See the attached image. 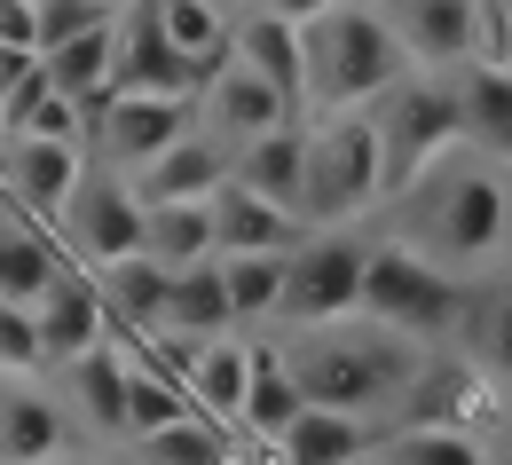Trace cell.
Listing matches in <instances>:
<instances>
[{
  "instance_id": "obj_1",
  "label": "cell",
  "mask_w": 512,
  "mask_h": 465,
  "mask_svg": "<svg viewBox=\"0 0 512 465\" xmlns=\"http://www.w3.org/2000/svg\"><path fill=\"white\" fill-rule=\"evenodd\" d=\"M394 205L410 213V245L426 261H442L449 276L505 261V245H512V166H497L473 142L442 150Z\"/></svg>"
},
{
  "instance_id": "obj_2",
  "label": "cell",
  "mask_w": 512,
  "mask_h": 465,
  "mask_svg": "<svg viewBox=\"0 0 512 465\" xmlns=\"http://www.w3.org/2000/svg\"><path fill=\"white\" fill-rule=\"evenodd\" d=\"M276 347H284L300 395L316 402V410H347V418H371V426L402 402L410 371L434 355V347H410L402 332H379L371 316H347V324H323V332L276 339Z\"/></svg>"
},
{
  "instance_id": "obj_3",
  "label": "cell",
  "mask_w": 512,
  "mask_h": 465,
  "mask_svg": "<svg viewBox=\"0 0 512 465\" xmlns=\"http://www.w3.org/2000/svg\"><path fill=\"white\" fill-rule=\"evenodd\" d=\"M300 40H308V111H300V119L371 111L386 87L410 71L402 48H394V32H386V16H379V0H339Z\"/></svg>"
},
{
  "instance_id": "obj_4",
  "label": "cell",
  "mask_w": 512,
  "mask_h": 465,
  "mask_svg": "<svg viewBox=\"0 0 512 465\" xmlns=\"http://www.w3.org/2000/svg\"><path fill=\"white\" fill-rule=\"evenodd\" d=\"M355 316H371L379 332H402L410 347H442V339H457V316H465V276L426 261L410 237H379L363 261V308Z\"/></svg>"
},
{
  "instance_id": "obj_5",
  "label": "cell",
  "mask_w": 512,
  "mask_h": 465,
  "mask_svg": "<svg viewBox=\"0 0 512 465\" xmlns=\"http://www.w3.org/2000/svg\"><path fill=\"white\" fill-rule=\"evenodd\" d=\"M386 205V166H379V127L371 111L308 119V182H300V221L308 229H347L355 213Z\"/></svg>"
},
{
  "instance_id": "obj_6",
  "label": "cell",
  "mask_w": 512,
  "mask_h": 465,
  "mask_svg": "<svg viewBox=\"0 0 512 465\" xmlns=\"http://www.w3.org/2000/svg\"><path fill=\"white\" fill-rule=\"evenodd\" d=\"M371 127H379L386 205L402 198V190H410V182H418L442 150L473 142V134H465V111H457V87H449V79H434V71H402L379 103H371Z\"/></svg>"
},
{
  "instance_id": "obj_7",
  "label": "cell",
  "mask_w": 512,
  "mask_h": 465,
  "mask_svg": "<svg viewBox=\"0 0 512 465\" xmlns=\"http://www.w3.org/2000/svg\"><path fill=\"white\" fill-rule=\"evenodd\" d=\"M363 261H371V237L355 229H308L284 261V316L300 332H323V324H347L363 308Z\"/></svg>"
},
{
  "instance_id": "obj_8",
  "label": "cell",
  "mask_w": 512,
  "mask_h": 465,
  "mask_svg": "<svg viewBox=\"0 0 512 465\" xmlns=\"http://www.w3.org/2000/svg\"><path fill=\"white\" fill-rule=\"evenodd\" d=\"M497 410H505V395L465 363V355H426L418 371H410V387H402V402L386 410V426H449V434H489L497 426Z\"/></svg>"
},
{
  "instance_id": "obj_9",
  "label": "cell",
  "mask_w": 512,
  "mask_h": 465,
  "mask_svg": "<svg viewBox=\"0 0 512 465\" xmlns=\"http://www.w3.org/2000/svg\"><path fill=\"white\" fill-rule=\"evenodd\" d=\"M379 16L410 71L457 79L481 56V0H379Z\"/></svg>"
},
{
  "instance_id": "obj_10",
  "label": "cell",
  "mask_w": 512,
  "mask_h": 465,
  "mask_svg": "<svg viewBox=\"0 0 512 465\" xmlns=\"http://www.w3.org/2000/svg\"><path fill=\"white\" fill-rule=\"evenodd\" d=\"M95 150L87 142H0V182L32 221H64L71 198L87 190Z\"/></svg>"
},
{
  "instance_id": "obj_11",
  "label": "cell",
  "mask_w": 512,
  "mask_h": 465,
  "mask_svg": "<svg viewBox=\"0 0 512 465\" xmlns=\"http://www.w3.org/2000/svg\"><path fill=\"white\" fill-rule=\"evenodd\" d=\"M182 134H197V95H119V111L95 134V158L111 174H134V166L166 158Z\"/></svg>"
},
{
  "instance_id": "obj_12",
  "label": "cell",
  "mask_w": 512,
  "mask_h": 465,
  "mask_svg": "<svg viewBox=\"0 0 512 465\" xmlns=\"http://www.w3.org/2000/svg\"><path fill=\"white\" fill-rule=\"evenodd\" d=\"M32 324H40V355L64 371V363H79V355H95L103 347V332H111V316H103V292H95V276L79 261H64L56 276H48V292L32 300Z\"/></svg>"
},
{
  "instance_id": "obj_13",
  "label": "cell",
  "mask_w": 512,
  "mask_h": 465,
  "mask_svg": "<svg viewBox=\"0 0 512 465\" xmlns=\"http://www.w3.org/2000/svg\"><path fill=\"white\" fill-rule=\"evenodd\" d=\"M64 221H71V237H79V253H87V268H111V261L142 253V198L127 190V174H111V166L87 174V190L71 198Z\"/></svg>"
},
{
  "instance_id": "obj_14",
  "label": "cell",
  "mask_w": 512,
  "mask_h": 465,
  "mask_svg": "<svg viewBox=\"0 0 512 465\" xmlns=\"http://www.w3.org/2000/svg\"><path fill=\"white\" fill-rule=\"evenodd\" d=\"M197 111H205V134H213L221 150H237V142H253V134H276V127H300V111H292L268 79H253L245 64L213 71L205 95H197Z\"/></svg>"
},
{
  "instance_id": "obj_15",
  "label": "cell",
  "mask_w": 512,
  "mask_h": 465,
  "mask_svg": "<svg viewBox=\"0 0 512 465\" xmlns=\"http://www.w3.org/2000/svg\"><path fill=\"white\" fill-rule=\"evenodd\" d=\"M111 87L119 95H205V79H197L174 48H166V32H158V16H150V0L119 16V48H111Z\"/></svg>"
},
{
  "instance_id": "obj_16",
  "label": "cell",
  "mask_w": 512,
  "mask_h": 465,
  "mask_svg": "<svg viewBox=\"0 0 512 465\" xmlns=\"http://www.w3.org/2000/svg\"><path fill=\"white\" fill-rule=\"evenodd\" d=\"M229 64H245L253 79H268L292 111H308V40H300V24L268 16V8H245V16L229 24Z\"/></svg>"
},
{
  "instance_id": "obj_17",
  "label": "cell",
  "mask_w": 512,
  "mask_h": 465,
  "mask_svg": "<svg viewBox=\"0 0 512 465\" xmlns=\"http://www.w3.org/2000/svg\"><path fill=\"white\" fill-rule=\"evenodd\" d=\"M221 182H229V150L213 134H182L166 158H150V166L127 174V190L142 205H213Z\"/></svg>"
},
{
  "instance_id": "obj_18",
  "label": "cell",
  "mask_w": 512,
  "mask_h": 465,
  "mask_svg": "<svg viewBox=\"0 0 512 465\" xmlns=\"http://www.w3.org/2000/svg\"><path fill=\"white\" fill-rule=\"evenodd\" d=\"M229 182L253 190V198L300 213V182H308V127H276V134H253L229 150Z\"/></svg>"
},
{
  "instance_id": "obj_19",
  "label": "cell",
  "mask_w": 512,
  "mask_h": 465,
  "mask_svg": "<svg viewBox=\"0 0 512 465\" xmlns=\"http://www.w3.org/2000/svg\"><path fill=\"white\" fill-rule=\"evenodd\" d=\"M497 395H512V284H465V316L449 339Z\"/></svg>"
},
{
  "instance_id": "obj_20",
  "label": "cell",
  "mask_w": 512,
  "mask_h": 465,
  "mask_svg": "<svg viewBox=\"0 0 512 465\" xmlns=\"http://www.w3.org/2000/svg\"><path fill=\"white\" fill-rule=\"evenodd\" d=\"M87 276H95V292H103V316H111V332H127V339H158V324H166V284H174V268H158L150 253H134V261L87 268Z\"/></svg>"
},
{
  "instance_id": "obj_21",
  "label": "cell",
  "mask_w": 512,
  "mask_h": 465,
  "mask_svg": "<svg viewBox=\"0 0 512 465\" xmlns=\"http://www.w3.org/2000/svg\"><path fill=\"white\" fill-rule=\"evenodd\" d=\"M300 410H308V395H300L284 347H276V339H253V379H245V402H237V426H229V434H245V442L268 450Z\"/></svg>"
},
{
  "instance_id": "obj_22",
  "label": "cell",
  "mask_w": 512,
  "mask_h": 465,
  "mask_svg": "<svg viewBox=\"0 0 512 465\" xmlns=\"http://www.w3.org/2000/svg\"><path fill=\"white\" fill-rule=\"evenodd\" d=\"M300 237H308L300 213L253 198V190H237V182L213 190V245H221V253H292Z\"/></svg>"
},
{
  "instance_id": "obj_23",
  "label": "cell",
  "mask_w": 512,
  "mask_h": 465,
  "mask_svg": "<svg viewBox=\"0 0 512 465\" xmlns=\"http://www.w3.org/2000/svg\"><path fill=\"white\" fill-rule=\"evenodd\" d=\"M245 379H253V339H205L190 363H182V395H190V410L213 418V426H237Z\"/></svg>"
},
{
  "instance_id": "obj_24",
  "label": "cell",
  "mask_w": 512,
  "mask_h": 465,
  "mask_svg": "<svg viewBox=\"0 0 512 465\" xmlns=\"http://www.w3.org/2000/svg\"><path fill=\"white\" fill-rule=\"evenodd\" d=\"M229 332H237V316H229V292H221V261L174 268V284H166V324H158V339L205 347V339H229Z\"/></svg>"
},
{
  "instance_id": "obj_25",
  "label": "cell",
  "mask_w": 512,
  "mask_h": 465,
  "mask_svg": "<svg viewBox=\"0 0 512 465\" xmlns=\"http://www.w3.org/2000/svg\"><path fill=\"white\" fill-rule=\"evenodd\" d=\"M276 465H347V458H363V450H379V426L371 418H347V410H300L276 442Z\"/></svg>"
},
{
  "instance_id": "obj_26",
  "label": "cell",
  "mask_w": 512,
  "mask_h": 465,
  "mask_svg": "<svg viewBox=\"0 0 512 465\" xmlns=\"http://www.w3.org/2000/svg\"><path fill=\"white\" fill-rule=\"evenodd\" d=\"M150 16H158L166 48H174L197 79H213V71L229 64V8H221V0H150Z\"/></svg>"
},
{
  "instance_id": "obj_27",
  "label": "cell",
  "mask_w": 512,
  "mask_h": 465,
  "mask_svg": "<svg viewBox=\"0 0 512 465\" xmlns=\"http://www.w3.org/2000/svg\"><path fill=\"white\" fill-rule=\"evenodd\" d=\"M64 450V410L40 395V387H16L0 395V465H56Z\"/></svg>"
},
{
  "instance_id": "obj_28",
  "label": "cell",
  "mask_w": 512,
  "mask_h": 465,
  "mask_svg": "<svg viewBox=\"0 0 512 465\" xmlns=\"http://www.w3.org/2000/svg\"><path fill=\"white\" fill-rule=\"evenodd\" d=\"M64 395L87 410L95 434L119 442V426H127V347H95V355L64 363Z\"/></svg>"
},
{
  "instance_id": "obj_29",
  "label": "cell",
  "mask_w": 512,
  "mask_h": 465,
  "mask_svg": "<svg viewBox=\"0 0 512 465\" xmlns=\"http://www.w3.org/2000/svg\"><path fill=\"white\" fill-rule=\"evenodd\" d=\"M142 253L158 268L221 261V245H213V205H142Z\"/></svg>"
},
{
  "instance_id": "obj_30",
  "label": "cell",
  "mask_w": 512,
  "mask_h": 465,
  "mask_svg": "<svg viewBox=\"0 0 512 465\" xmlns=\"http://www.w3.org/2000/svg\"><path fill=\"white\" fill-rule=\"evenodd\" d=\"M56 268H64L56 237H40L32 221H0V300H8V308H32Z\"/></svg>"
},
{
  "instance_id": "obj_31",
  "label": "cell",
  "mask_w": 512,
  "mask_h": 465,
  "mask_svg": "<svg viewBox=\"0 0 512 465\" xmlns=\"http://www.w3.org/2000/svg\"><path fill=\"white\" fill-rule=\"evenodd\" d=\"M284 261L292 253H221V292L237 324H268L284 316Z\"/></svg>"
},
{
  "instance_id": "obj_32",
  "label": "cell",
  "mask_w": 512,
  "mask_h": 465,
  "mask_svg": "<svg viewBox=\"0 0 512 465\" xmlns=\"http://www.w3.org/2000/svg\"><path fill=\"white\" fill-rule=\"evenodd\" d=\"M174 418H190V395H182V379H166L158 363L127 355V426H119V442H150V434H166Z\"/></svg>"
},
{
  "instance_id": "obj_33",
  "label": "cell",
  "mask_w": 512,
  "mask_h": 465,
  "mask_svg": "<svg viewBox=\"0 0 512 465\" xmlns=\"http://www.w3.org/2000/svg\"><path fill=\"white\" fill-rule=\"evenodd\" d=\"M134 465H237V434L190 410V418H174L166 434L134 442Z\"/></svg>"
},
{
  "instance_id": "obj_34",
  "label": "cell",
  "mask_w": 512,
  "mask_h": 465,
  "mask_svg": "<svg viewBox=\"0 0 512 465\" xmlns=\"http://www.w3.org/2000/svg\"><path fill=\"white\" fill-rule=\"evenodd\" d=\"M379 465H489L481 434H449V426H386Z\"/></svg>"
},
{
  "instance_id": "obj_35",
  "label": "cell",
  "mask_w": 512,
  "mask_h": 465,
  "mask_svg": "<svg viewBox=\"0 0 512 465\" xmlns=\"http://www.w3.org/2000/svg\"><path fill=\"white\" fill-rule=\"evenodd\" d=\"M111 48H119V16H111V24H95V32H71L64 48H48L40 71H48V87H56V95H87V87H103V79H111Z\"/></svg>"
},
{
  "instance_id": "obj_36",
  "label": "cell",
  "mask_w": 512,
  "mask_h": 465,
  "mask_svg": "<svg viewBox=\"0 0 512 465\" xmlns=\"http://www.w3.org/2000/svg\"><path fill=\"white\" fill-rule=\"evenodd\" d=\"M0 371H8V379H32V371H48L32 308H8V300H0Z\"/></svg>"
},
{
  "instance_id": "obj_37",
  "label": "cell",
  "mask_w": 512,
  "mask_h": 465,
  "mask_svg": "<svg viewBox=\"0 0 512 465\" xmlns=\"http://www.w3.org/2000/svg\"><path fill=\"white\" fill-rule=\"evenodd\" d=\"M32 16H40V56H48V48H64L71 32H95V24H111V16H95L87 0H32Z\"/></svg>"
},
{
  "instance_id": "obj_38",
  "label": "cell",
  "mask_w": 512,
  "mask_h": 465,
  "mask_svg": "<svg viewBox=\"0 0 512 465\" xmlns=\"http://www.w3.org/2000/svg\"><path fill=\"white\" fill-rule=\"evenodd\" d=\"M32 71H40V56H32V48H0V103H8Z\"/></svg>"
},
{
  "instance_id": "obj_39",
  "label": "cell",
  "mask_w": 512,
  "mask_h": 465,
  "mask_svg": "<svg viewBox=\"0 0 512 465\" xmlns=\"http://www.w3.org/2000/svg\"><path fill=\"white\" fill-rule=\"evenodd\" d=\"M260 8H268V16H284V24H300V32H308V24H316V16H331V8H339V0H260Z\"/></svg>"
},
{
  "instance_id": "obj_40",
  "label": "cell",
  "mask_w": 512,
  "mask_h": 465,
  "mask_svg": "<svg viewBox=\"0 0 512 465\" xmlns=\"http://www.w3.org/2000/svg\"><path fill=\"white\" fill-rule=\"evenodd\" d=\"M95 16H127V8H142V0H87Z\"/></svg>"
},
{
  "instance_id": "obj_41",
  "label": "cell",
  "mask_w": 512,
  "mask_h": 465,
  "mask_svg": "<svg viewBox=\"0 0 512 465\" xmlns=\"http://www.w3.org/2000/svg\"><path fill=\"white\" fill-rule=\"evenodd\" d=\"M497 434H505V442H512V395H505V410H497Z\"/></svg>"
},
{
  "instance_id": "obj_42",
  "label": "cell",
  "mask_w": 512,
  "mask_h": 465,
  "mask_svg": "<svg viewBox=\"0 0 512 465\" xmlns=\"http://www.w3.org/2000/svg\"><path fill=\"white\" fill-rule=\"evenodd\" d=\"M347 465H379V450H363V458H347Z\"/></svg>"
},
{
  "instance_id": "obj_43",
  "label": "cell",
  "mask_w": 512,
  "mask_h": 465,
  "mask_svg": "<svg viewBox=\"0 0 512 465\" xmlns=\"http://www.w3.org/2000/svg\"><path fill=\"white\" fill-rule=\"evenodd\" d=\"M0 134H8V119H0Z\"/></svg>"
}]
</instances>
